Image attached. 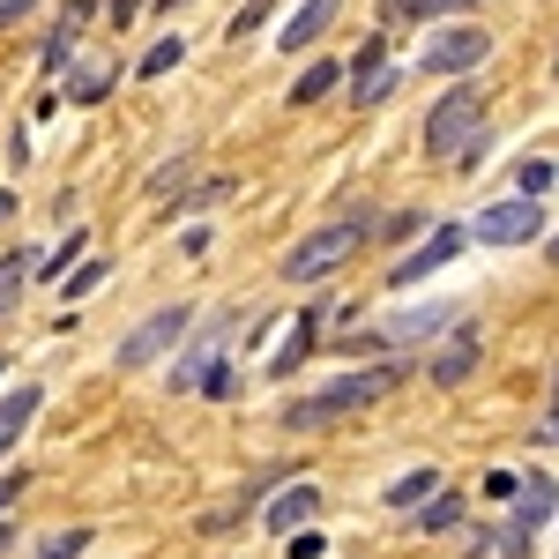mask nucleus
Masks as SVG:
<instances>
[{
  "instance_id": "f257e3e1",
  "label": "nucleus",
  "mask_w": 559,
  "mask_h": 559,
  "mask_svg": "<svg viewBox=\"0 0 559 559\" xmlns=\"http://www.w3.org/2000/svg\"><path fill=\"white\" fill-rule=\"evenodd\" d=\"M395 381H403V366H366V373H344V381H329V388H306V395L284 403V426L321 432V426H336V418H350V411H366V403H381Z\"/></svg>"
},
{
  "instance_id": "f03ea898",
  "label": "nucleus",
  "mask_w": 559,
  "mask_h": 559,
  "mask_svg": "<svg viewBox=\"0 0 559 559\" xmlns=\"http://www.w3.org/2000/svg\"><path fill=\"white\" fill-rule=\"evenodd\" d=\"M373 231H381V224H373L366 210L336 216V224H321V231H306L299 247L284 254V284H321V276H336V269H344V261L358 254Z\"/></svg>"
},
{
  "instance_id": "7ed1b4c3",
  "label": "nucleus",
  "mask_w": 559,
  "mask_h": 559,
  "mask_svg": "<svg viewBox=\"0 0 559 559\" xmlns=\"http://www.w3.org/2000/svg\"><path fill=\"white\" fill-rule=\"evenodd\" d=\"M477 142H485V90H448V97L426 112V157L463 165Z\"/></svg>"
},
{
  "instance_id": "20e7f679",
  "label": "nucleus",
  "mask_w": 559,
  "mask_h": 559,
  "mask_svg": "<svg viewBox=\"0 0 559 559\" xmlns=\"http://www.w3.org/2000/svg\"><path fill=\"white\" fill-rule=\"evenodd\" d=\"M471 239H477V247H530V239H545V210L522 202V194L485 202V210L471 216Z\"/></svg>"
},
{
  "instance_id": "39448f33",
  "label": "nucleus",
  "mask_w": 559,
  "mask_h": 559,
  "mask_svg": "<svg viewBox=\"0 0 559 559\" xmlns=\"http://www.w3.org/2000/svg\"><path fill=\"white\" fill-rule=\"evenodd\" d=\"M552 515H559V485H552V477H522L515 522L500 530V552H508V559H530V537H537V530H545Z\"/></svg>"
},
{
  "instance_id": "423d86ee",
  "label": "nucleus",
  "mask_w": 559,
  "mask_h": 559,
  "mask_svg": "<svg viewBox=\"0 0 559 559\" xmlns=\"http://www.w3.org/2000/svg\"><path fill=\"white\" fill-rule=\"evenodd\" d=\"M187 329H194V306H157L134 336H120V366H157V358H165Z\"/></svg>"
},
{
  "instance_id": "0eeeda50",
  "label": "nucleus",
  "mask_w": 559,
  "mask_h": 559,
  "mask_svg": "<svg viewBox=\"0 0 559 559\" xmlns=\"http://www.w3.org/2000/svg\"><path fill=\"white\" fill-rule=\"evenodd\" d=\"M463 247H471V231H463V224H432L426 247H418V254H403L395 269H388V284H395V292H411V284H426L432 269H448Z\"/></svg>"
},
{
  "instance_id": "6e6552de",
  "label": "nucleus",
  "mask_w": 559,
  "mask_h": 559,
  "mask_svg": "<svg viewBox=\"0 0 559 559\" xmlns=\"http://www.w3.org/2000/svg\"><path fill=\"white\" fill-rule=\"evenodd\" d=\"M477 358H485V329H471V321H455L448 329V344L426 358V373H432V388H463L477 373Z\"/></svg>"
},
{
  "instance_id": "1a4fd4ad",
  "label": "nucleus",
  "mask_w": 559,
  "mask_h": 559,
  "mask_svg": "<svg viewBox=\"0 0 559 559\" xmlns=\"http://www.w3.org/2000/svg\"><path fill=\"white\" fill-rule=\"evenodd\" d=\"M485 52H492V38L463 23V31H440V38H426L418 68H426V75H463V68H477V60H485Z\"/></svg>"
},
{
  "instance_id": "9d476101",
  "label": "nucleus",
  "mask_w": 559,
  "mask_h": 559,
  "mask_svg": "<svg viewBox=\"0 0 559 559\" xmlns=\"http://www.w3.org/2000/svg\"><path fill=\"white\" fill-rule=\"evenodd\" d=\"M440 329H455V306L426 299V306H411V313H388L381 344H426V336H440Z\"/></svg>"
},
{
  "instance_id": "9b49d317",
  "label": "nucleus",
  "mask_w": 559,
  "mask_h": 559,
  "mask_svg": "<svg viewBox=\"0 0 559 559\" xmlns=\"http://www.w3.org/2000/svg\"><path fill=\"white\" fill-rule=\"evenodd\" d=\"M388 90H395V68H388V52H381V38H366V52L350 60V105L366 112V105H381Z\"/></svg>"
},
{
  "instance_id": "f8f14e48",
  "label": "nucleus",
  "mask_w": 559,
  "mask_h": 559,
  "mask_svg": "<svg viewBox=\"0 0 559 559\" xmlns=\"http://www.w3.org/2000/svg\"><path fill=\"white\" fill-rule=\"evenodd\" d=\"M313 508H321V485H284V492L261 508V522H269L276 537H299L306 522H313Z\"/></svg>"
},
{
  "instance_id": "ddd939ff",
  "label": "nucleus",
  "mask_w": 559,
  "mask_h": 559,
  "mask_svg": "<svg viewBox=\"0 0 559 559\" xmlns=\"http://www.w3.org/2000/svg\"><path fill=\"white\" fill-rule=\"evenodd\" d=\"M329 23H336V0H299V8L284 15V31H276V45H284V52H306V45L321 38Z\"/></svg>"
},
{
  "instance_id": "4468645a",
  "label": "nucleus",
  "mask_w": 559,
  "mask_h": 559,
  "mask_svg": "<svg viewBox=\"0 0 559 559\" xmlns=\"http://www.w3.org/2000/svg\"><path fill=\"white\" fill-rule=\"evenodd\" d=\"M38 411H45V388H31V381L0 395V455H8V448L31 432V418H38Z\"/></svg>"
},
{
  "instance_id": "2eb2a0df",
  "label": "nucleus",
  "mask_w": 559,
  "mask_h": 559,
  "mask_svg": "<svg viewBox=\"0 0 559 559\" xmlns=\"http://www.w3.org/2000/svg\"><path fill=\"white\" fill-rule=\"evenodd\" d=\"M313 344H321V306H306L299 321H292V336H284V350H276V358H269V373H276V381H284V373H299Z\"/></svg>"
},
{
  "instance_id": "dca6fc26",
  "label": "nucleus",
  "mask_w": 559,
  "mask_h": 559,
  "mask_svg": "<svg viewBox=\"0 0 559 559\" xmlns=\"http://www.w3.org/2000/svg\"><path fill=\"white\" fill-rule=\"evenodd\" d=\"M336 83H344V68H336V60H306V75L292 83V105L306 112V105H321V97H329Z\"/></svg>"
},
{
  "instance_id": "f3484780",
  "label": "nucleus",
  "mask_w": 559,
  "mask_h": 559,
  "mask_svg": "<svg viewBox=\"0 0 559 559\" xmlns=\"http://www.w3.org/2000/svg\"><path fill=\"white\" fill-rule=\"evenodd\" d=\"M426 500H440V471H411L388 485V508H426Z\"/></svg>"
},
{
  "instance_id": "a211bd4d",
  "label": "nucleus",
  "mask_w": 559,
  "mask_h": 559,
  "mask_svg": "<svg viewBox=\"0 0 559 559\" xmlns=\"http://www.w3.org/2000/svg\"><path fill=\"white\" fill-rule=\"evenodd\" d=\"M23 284H31V254H23V247H8V261H0V321L15 313V299H23Z\"/></svg>"
},
{
  "instance_id": "6ab92c4d",
  "label": "nucleus",
  "mask_w": 559,
  "mask_h": 559,
  "mask_svg": "<svg viewBox=\"0 0 559 559\" xmlns=\"http://www.w3.org/2000/svg\"><path fill=\"white\" fill-rule=\"evenodd\" d=\"M455 522H463V492H440V500H426V508H418V530H426V537L455 530Z\"/></svg>"
},
{
  "instance_id": "aec40b11",
  "label": "nucleus",
  "mask_w": 559,
  "mask_h": 559,
  "mask_svg": "<svg viewBox=\"0 0 559 559\" xmlns=\"http://www.w3.org/2000/svg\"><path fill=\"white\" fill-rule=\"evenodd\" d=\"M179 60H187V45H179V38H157L150 52H142V68H134V75H142V83H157V75H173Z\"/></svg>"
},
{
  "instance_id": "412c9836",
  "label": "nucleus",
  "mask_w": 559,
  "mask_h": 559,
  "mask_svg": "<svg viewBox=\"0 0 559 559\" xmlns=\"http://www.w3.org/2000/svg\"><path fill=\"white\" fill-rule=\"evenodd\" d=\"M105 90H112V68H105V60H90V68H75V83H68V97H75V105H97Z\"/></svg>"
},
{
  "instance_id": "4be33fe9",
  "label": "nucleus",
  "mask_w": 559,
  "mask_h": 559,
  "mask_svg": "<svg viewBox=\"0 0 559 559\" xmlns=\"http://www.w3.org/2000/svg\"><path fill=\"white\" fill-rule=\"evenodd\" d=\"M75 552H90V530H83V522H75V530H52L31 559H75Z\"/></svg>"
},
{
  "instance_id": "5701e85b",
  "label": "nucleus",
  "mask_w": 559,
  "mask_h": 559,
  "mask_svg": "<svg viewBox=\"0 0 559 559\" xmlns=\"http://www.w3.org/2000/svg\"><path fill=\"white\" fill-rule=\"evenodd\" d=\"M552 157H530V165H522V173H515V187H522V202H537V194H552Z\"/></svg>"
},
{
  "instance_id": "b1692460",
  "label": "nucleus",
  "mask_w": 559,
  "mask_h": 559,
  "mask_svg": "<svg viewBox=\"0 0 559 559\" xmlns=\"http://www.w3.org/2000/svg\"><path fill=\"white\" fill-rule=\"evenodd\" d=\"M403 15H418V23H440V15H471L477 0H395Z\"/></svg>"
},
{
  "instance_id": "393cba45",
  "label": "nucleus",
  "mask_w": 559,
  "mask_h": 559,
  "mask_svg": "<svg viewBox=\"0 0 559 559\" xmlns=\"http://www.w3.org/2000/svg\"><path fill=\"white\" fill-rule=\"evenodd\" d=\"M269 8H276V0H247V8H239L224 31H231V38H247V31H261V23H269Z\"/></svg>"
},
{
  "instance_id": "a878e982",
  "label": "nucleus",
  "mask_w": 559,
  "mask_h": 559,
  "mask_svg": "<svg viewBox=\"0 0 559 559\" xmlns=\"http://www.w3.org/2000/svg\"><path fill=\"white\" fill-rule=\"evenodd\" d=\"M284 552H292V559H329V537H321V530H299Z\"/></svg>"
},
{
  "instance_id": "bb28decb",
  "label": "nucleus",
  "mask_w": 559,
  "mask_h": 559,
  "mask_svg": "<svg viewBox=\"0 0 559 559\" xmlns=\"http://www.w3.org/2000/svg\"><path fill=\"white\" fill-rule=\"evenodd\" d=\"M83 247H90V239H83V231H68V239H60V254H52V261H45V276H68V261H75V254H83Z\"/></svg>"
},
{
  "instance_id": "cd10ccee",
  "label": "nucleus",
  "mask_w": 559,
  "mask_h": 559,
  "mask_svg": "<svg viewBox=\"0 0 559 559\" xmlns=\"http://www.w3.org/2000/svg\"><path fill=\"white\" fill-rule=\"evenodd\" d=\"M224 194H231V179H202V187L187 194V210H210V202H224Z\"/></svg>"
},
{
  "instance_id": "c85d7f7f",
  "label": "nucleus",
  "mask_w": 559,
  "mask_h": 559,
  "mask_svg": "<svg viewBox=\"0 0 559 559\" xmlns=\"http://www.w3.org/2000/svg\"><path fill=\"white\" fill-rule=\"evenodd\" d=\"M105 284V261H90V269H75V284H68V299H83V292H97Z\"/></svg>"
},
{
  "instance_id": "c756f323",
  "label": "nucleus",
  "mask_w": 559,
  "mask_h": 559,
  "mask_svg": "<svg viewBox=\"0 0 559 559\" xmlns=\"http://www.w3.org/2000/svg\"><path fill=\"white\" fill-rule=\"evenodd\" d=\"M485 492H492V500H515V492H522V477H508V471H492V477H485Z\"/></svg>"
},
{
  "instance_id": "7c9ffc66",
  "label": "nucleus",
  "mask_w": 559,
  "mask_h": 559,
  "mask_svg": "<svg viewBox=\"0 0 559 559\" xmlns=\"http://www.w3.org/2000/svg\"><path fill=\"white\" fill-rule=\"evenodd\" d=\"M545 440L559 448V373H552V411H545Z\"/></svg>"
},
{
  "instance_id": "2f4dec72",
  "label": "nucleus",
  "mask_w": 559,
  "mask_h": 559,
  "mask_svg": "<svg viewBox=\"0 0 559 559\" xmlns=\"http://www.w3.org/2000/svg\"><path fill=\"white\" fill-rule=\"evenodd\" d=\"M134 15H142V0H112V23H120V31H128Z\"/></svg>"
},
{
  "instance_id": "473e14b6",
  "label": "nucleus",
  "mask_w": 559,
  "mask_h": 559,
  "mask_svg": "<svg viewBox=\"0 0 559 559\" xmlns=\"http://www.w3.org/2000/svg\"><path fill=\"white\" fill-rule=\"evenodd\" d=\"M8 216H15V187H0V224H8Z\"/></svg>"
},
{
  "instance_id": "72a5a7b5",
  "label": "nucleus",
  "mask_w": 559,
  "mask_h": 559,
  "mask_svg": "<svg viewBox=\"0 0 559 559\" xmlns=\"http://www.w3.org/2000/svg\"><path fill=\"white\" fill-rule=\"evenodd\" d=\"M8 545H15V522H0V552H8Z\"/></svg>"
},
{
  "instance_id": "f704fd0d",
  "label": "nucleus",
  "mask_w": 559,
  "mask_h": 559,
  "mask_svg": "<svg viewBox=\"0 0 559 559\" xmlns=\"http://www.w3.org/2000/svg\"><path fill=\"white\" fill-rule=\"evenodd\" d=\"M157 8H187V0H157Z\"/></svg>"
},
{
  "instance_id": "c9c22d12",
  "label": "nucleus",
  "mask_w": 559,
  "mask_h": 559,
  "mask_svg": "<svg viewBox=\"0 0 559 559\" xmlns=\"http://www.w3.org/2000/svg\"><path fill=\"white\" fill-rule=\"evenodd\" d=\"M545 254H552V261H559V239H552V247H545Z\"/></svg>"
}]
</instances>
